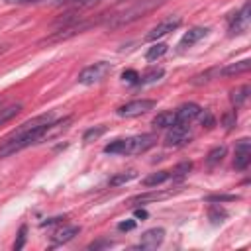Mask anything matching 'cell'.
Here are the masks:
<instances>
[{
  "label": "cell",
  "mask_w": 251,
  "mask_h": 251,
  "mask_svg": "<svg viewBox=\"0 0 251 251\" xmlns=\"http://www.w3.org/2000/svg\"><path fill=\"white\" fill-rule=\"evenodd\" d=\"M53 124V114H41L35 116L27 122H24L16 131H12L0 145V159L2 157H10L25 147H29L31 143H37L39 139L45 137V131L49 129V126Z\"/></svg>",
  "instance_id": "6da1fadb"
},
{
  "label": "cell",
  "mask_w": 251,
  "mask_h": 251,
  "mask_svg": "<svg viewBox=\"0 0 251 251\" xmlns=\"http://www.w3.org/2000/svg\"><path fill=\"white\" fill-rule=\"evenodd\" d=\"M155 143H157V137L153 133H141V135L124 137V139H116V141L108 143L104 147V153H110V155H137V153H145Z\"/></svg>",
  "instance_id": "7a4b0ae2"
},
{
  "label": "cell",
  "mask_w": 251,
  "mask_h": 251,
  "mask_svg": "<svg viewBox=\"0 0 251 251\" xmlns=\"http://www.w3.org/2000/svg\"><path fill=\"white\" fill-rule=\"evenodd\" d=\"M165 0H135L133 4H129L127 8L116 12L112 18H110V27H120V25H126V24H131L133 20L145 16L147 12L155 10L157 6H161Z\"/></svg>",
  "instance_id": "3957f363"
},
{
  "label": "cell",
  "mask_w": 251,
  "mask_h": 251,
  "mask_svg": "<svg viewBox=\"0 0 251 251\" xmlns=\"http://www.w3.org/2000/svg\"><path fill=\"white\" fill-rule=\"evenodd\" d=\"M110 73H112V65L106 63V61H98V63L88 65L86 69L80 71V75H78V82L84 84V86H90V84L102 82Z\"/></svg>",
  "instance_id": "277c9868"
},
{
  "label": "cell",
  "mask_w": 251,
  "mask_h": 251,
  "mask_svg": "<svg viewBox=\"0 0 251 251\" xmlns=\"http://www.w3.org/2000/svg\"><path fill=\"white\" fill-rule=\"evenodd\" d=\"M192 135L194 133L188 127V124H175L173 127H169V133L165 135V145L167 147H182V145L190 143Z\"/></svg>",
  "instance_id": "5b68a950"
},
{
  "label": "cell",
  "mask_w": 251,
  "mask_h": 251,
  "mask_svg": "<svg viewBox=\"0 0 251 251\" xmlns=\"http://www.w3.org/2000/svg\"><path fill=\"white\" fill-rule=\"evenodd\" d=\"M249 24H251V12H249V2H245L239 12L229 16V35L245 33Z\"/></svg>",
  "instance_id": "8992f818"
},
{
  "label": "cell",
  "mask_w": 251,
  "mask_h": 251,
  "mask_svg": "<svg viewBox=\"0 0 251 251\" xmlns=\"http://www.w3.org/2000/svg\"><path fill=\"white\" fill-rule=\"evenodd\" d=\"M153 108H155V100H147V98L131 100V102H127V104L118 108V116H122V118H135V116L147 114Z\"/></svg>",
  "instance_id": "52a82bcc"
},
{
  "label": "cell",
  "mask_w": 251,
  "mask_h": 251,
  "mask_svg": "<svg viewBox=\"0 0 251 251\" xmlns=\"http://www.w3.org/2000/svg\"><path fill=\"white\" fill-rule=\"evenodd\" d=\"M251 163V143L247 137L239 139L235 143V157H233V167L237 171H245Z\"/></svg>",
  "instance_id": "ba28073f"
},
{
  "label": "cell",
  "mask_w": 251,
  "mask_h": 251,
  "mask_svg": "<svg viewBox=\"0 0 251 251\" xmlns=\"http://www.w3.org/2000/svg\"><path fill=\"white\" fill-rule=\"evenodd\" d=\"M180 18L178 16H173V18H167V20H163L161 24H157L147 35H145V39L147 41H157L159 37H163V35H167L169 31H173V29H176L178 25H180Z\"/></svg>",
  "instance_id": "9c48e42d"
},
{
  "label": "cell",
  "mask_w": 251,
  "mask_h": 251,
  "mask_svg": "<svg viewBox=\"0 0 251 251\" xmlns=\"http://www.w3.org/2000/svg\"><path fill=\"white\" fill-rule=\"evenodd\" d=\"M165 239V229L163 227H151L147 231L141 233L139 239V247L141 249H157Z\"/></svg>",
  "instance_id": "30bf717a"
},
{
  "label": "cell",
  "mask_w": 251,
  "mask_h": 251,
  "mask_svg": "<svg viewBox=\"0 0 251 251\" xmlns=\"http://www.w3.org/2000/svg\"><path fill=\"white\" fill-rule=\"evenodd\" d=\"M202 108L194 102H188V104H182L178 110H175V116H176V124H190L194 122L198 116H200Z\"/></svg>",
  "instance_id": "8fae6325"
},
{
  "label": "cell",
  "mask_w": 251,
  "mask_h": 251,
  "mask_svg": "<svg viewBox=\"0 0 251 251\" xmlns=\"http://www.w3.org/2000/svg\"><path fill=\"white\" fill-rule=\"evenodd\" d=\"M208 31H210L208 27H200V25H198V27L188 29V31L182 35V39L178 41V49H180V51H184V49L192 47V45H194V43H198L202 37H206V35H208Z\"/></svg>",
  "instance_id": "7c38bea8"
},
{
  "label": "cell",
  "mask_w": 251,
  "mask_h": 251,
  "mask_svg": "<svg viewBox=\"0 0 251 251\" xmlns=\"http://www.w3.org/2000/svg\"><path fill=\"white\" fill-rule=\"evenodd\" d=\"M78 231H80V227H78V226H65V227L57 229V231L53 233V247H55V245H61V243H67V241H71L75 235H78Z\"/></svg>",
  "instance_id": "4fadbf2b"
},
{
  "label": "cell",
  "mask_w": 251,
  "mask_h": 251,
  "mask_svg": "<svg viewBox=\"0 0 251 251\" xmlns=\"http://www.w3.org/2000/svg\"><path fill=\"white\" fill-rule=\"evenodd\" d=\"M251 67V61L249 59H243V61H237V63H229L227 67L220 69V76H233V75H241V73H247Z\"/></svg>",
  "instance_id": "5bb4252c"
},
{
  "label": "cell",
  "mask_w": 251,
  "mask_h": 251,
  "mask_svg": "<svg viewBox=\"0 0 251 251\" xmlns=\"http://www.w3.org/2000/svg\"><path fill=\"white\" fill-rule=\"evenodd\" d=\"M175 124H176L175 112H161V114H157L153 118V127H157V129H169Z\"/></svg>",
  "instance_id": "9a60e30c"
},
{
  "label": "cell",
  "mask_w": 251,
  "mask_h": 251,
  "mask_svg": "<svg viewBox=\"0 0 251 251\" xmlns=\"http://www.w3.org/2000/svg\"><path fill=\"white\" fill-rule=\"evenodd\" d=\"M22 110L20 102H10V104H2L0 106V126H4L6 122H10L14 116H18Z\"/></svg>",
  "instance_id": "2e32d148"
},
{
  "label": "cell",
  "mask_w": 251,
  "mask_h": 251,
  "mask_svg": "<svg viewBox=\"0 0 251 251\" xmlns=\"http://www.w3.org/2000/svg\"><path fill=\"white\" fill-rule=\"evenodd\" d=\"M226 153H227L226 145H218V147H214V149L206 155V165H208V167H216V165H220V163L224 161Z\"/></svg>",
  "instance_id": "e0dca14e"
},
{
  "label": "cell",
  "mask_w": 251,
  "mask_h": 251,
  "mask_svg": "<svg viewBox=\"0 0 251 251\" xmlns=\"http://www.w3.org/2000/svg\"><path fill=\"white\" fill-rule=\"evenodd\" d=\"M212 78H220V67H214V69H208V71H204V73H200V75H196V76H192V84H206V82H210Z\"/></svg>",
  "instance_id": "ac0fdd59"
},
{
  "label": "cell",
  "mask_w": 251,
  "mask_h": 251,
  "mask_svg": "<svg viewBox=\"0 0 251 251\" xmlns=\"http://www.w3.org/2000/svg\"><path fill=\"white\" fill-rule=\"evenodd\" d=\"M249 92H251V88H249L247 84L235 88V90L231 92V104H233V106H241V104L249 98Z\"/></svg>",
  "instance_id": "d6986e66"
},
{
  "label": "cell",
  "mask_w": 251,
  "mask_h": 251,
  "mask_svg": "<svg viewBox=\"0 0 251 251\" xmlns=\"http://www.w3.org/2000/svg\"><path fill=\"white\" fill-rule=\"evenodd\" d=\"M163 75H165V71H163L161 67H151V69H147L143 75H139V82H155V80H159Z\"/></svg>",
  "instance_id": "ffe728a7"
},
{
  "label": "cell",
  "mask_w": 251,
  "mask_h": 251,
  "mask_svg": "<svg viewBox=\"0 0 251 251\" xmlns=\"http://www.w3.org/2000/svg\"><path fill=\"white\" fill-rule=\"evenodd\" d=\"M169 176H171V173H169V171H157V173L149 175V176L143 180V184H145V186H157V184L165 182Z\"/></svg>",
  "instance_id": "44dd1931"
},
{
  "label": "cell",
  "mask_w": 251,
  "mask_h": 251,
  "mask_svg": "<svg viewBox=\"0 0 251 251\" xmlns=\"http://www.w3.org/2000/svg\"><path fill=\"white\" fill-rule=\"evenodd\" d=\"M165 53H167V45H165V43H155L153 47H149V49H147L145 59H147V61H155V59L163 57Z\"/></svg>",
  "instance_id": "7402d4cb"
},
{
  "label": "cell",
  "mask_w": 251,
  "mask_h": 251,
  "mask_svg": "<svg viewBox=\"0 0 251 251\" xmlns=\"http://www.w3.org/2000/svg\"><path fill=\"white\" fill-rule=\"evenodd\" d=\"M133 176H135V171H124V173H120V175H116V176L110 178V186L124 184V182H127V180H131Z\"/></svg>",
  "instance_id": "603a6c76"
},
{
  "label": "cell",
  "mask_w": 251,
  "mask_h": 251,
  "mask_svg": "<svg viewBox=\"0 0 251 251\" xmlns=\"http://www.w3.org/2000/svg\"><path fill=\"white\" fill-rule=\"evenodd\" d=\"M190 169H192V163H190V161H184V163H180V165H176V167L173 169L171 176H175V178H182V176H186V175L190 173Z\"/></svg>",
  "instance_id": "cb8c5ba5"
},
{
  "label": "cell",
  "mask_w": 251,
  "mask_h": 251,
  "mask_svg": "<svg viewBox=\"0 0 251 251\" xmlns=\"http://www.w3.org/2000/svg\"><path fill=\"white\" fill-rule=\"evenodd\" d=\"M226 216H227V212H226L224 208H220V206H212L210 212H208V218L212 220V224H220V222H224Z\"/></svg>",
  "instance_id": "d4e9b609"
},
{
  "label": "cell",
  "mask_w": 251,
  "mask_h": 251,
  "mask_svg": "<svg viewBox=\"0 0 251 251\" xmlns=\"http://www.w3.org/2000/svg\"><path fill=\"white\" fill-rule=\"evenodd\" d=\"M106 131V127L104 126H98V127H90L88 131H84V135H82V139L88 143V141H94V139H98L102 133Z\"/></svg>",
  "instance_id": "484cf974"
},
{
  "label": "cell",
  "mask_w": 251,
  "mask_h": 251,
  "mask_svg": "<svg viewBox=\"0 0 251 251\" xmlns=\"http://www.w3.org/2000/svg\"><path fill=\"white\" fill-rule=\"evenodd\" d=\"M96 2H98V0H59V4H69V6H75V8H78V10L88 8V6L96 4Z\"/></svg>",
  "instance_id": "4316f807"
},
{
  "label": "cell",
  "mask_w": 251,
  "mask_h": 251,
  "mask_svg": "<svg viewBox=\"0 0 251 251\" xmlns=\"http://www.w3.org/2000/svg\"><path fill=\"white\" fill-rule=\"evenodd\" d=\"M237 200L235 194H210L206 196V202H233Z\"/></svg>",
  "instance_id": "83f0119b"
},
{
  "label": "cell",
  "mask_w": 251,
  "mask_h": 251,
  "mask_svg": "<svg viewBox=\"0 0 251 251\" xmlns=\"http://www.w3.org/2000/svg\"><path fill=\"white\" fill-rule=\"evenodd\" d=\"M235 122H237V114H235V110L226 112V114H224V118H222V124L226 126V129H231V127L235 126Z\"/></svg>",
  "instance_id": "f1b7e54d"
},
{
  "label": "cell",
  "mask_w": 251,
  "mask_h": 251,
  "mask_svg": "<svg viewBox=\"0 0 251 251\" xmlns=\"http://www.w3.org/2000/svg\"><path fill=\"white\" fill-rule=\"evenodd\" d=\"M25 231H27L25 226H22L20 231H18V239L14 241V251H20V249L25 245Z\"/></svg>",
  "instance_id": "f546056e"
},
{
  "label": "cell",
  "mask_w": 251,
  "mask_h": 251,
  "mask_svg": "<svg viewBox=\"0 0 251 251\" xmlns=\"http://www.w3.org/2000/svg\"><path fill=\"white\" fill-rule=\"evenodd\" d=\"M122 78H124V80H127L129 84H139V75H137L135 71H131V69H129V71H124Z\"/></svg>",
  "instance_id": "4dcf8cb0"
},
{
  "label": "cell",
  "mask_w": 251,
  "mask_h": 251,
  "mask_svg": "<svg viewBox=\"0 0 251 251\" xmlns=\"http://www.w3.org/2000/svg\"><path fill=\"white\" fill-rule=\"evenodd\" d=\"M198 118H200V122H202V126H206V127H212V126H214V116H212L210 112H206V110H202Z\"/></svg>",
  "instance_id": "1f68e13d"
},
{
  "label": "cell",
  "mask_w": 251,
  "mask_h": 251,
  "mask_svg": "<svg viewBox=\"0 0 251 251\" xmlns=\"http://www.w3.org/2000/svg\"><path fill=\"white\" fill-rule=\"evenodd\" d=\"M110 245H112V241H110V239H100V241L90 243V245H88V249H102V247H110Z\"/></svg>",
  "instance_id": "d6a6232c"
},
{
  "label": "cell",
  "mask_w": 251,
  "mask_h": 251,
  "mask_svg": "<svg viewBox=\"0 0 251 251\" xmlns=\"http://www.w3.org/2000/svg\"><path fill=\"white\" fill-rule=\"evenodd\" d=\"M133 227H135V222H133V220H129V222H122V224L118 226L120 231H129V229H133Z\"/></svg>",
  "instance_id": "836d02e7"
},
{
  "label": "cell",
  "mask_w": 251,
  "mask_h": 251,
  "mask_svg": "<svg viewBox=\"0 0 251 251\" xmlns=\"http://www.w3.org/2000/svg\"><path fill=\"white\" fill-rule=\"evenodd\" d=\"M135 216L137 218H147V212L145 210H135Z\"/></svg>",
  "instance_id": "e575fe53"
},
{
  "label": "cell",
  "mask_w": 251,
  "mask_h": 251,
  "mask_svg": "<svg viewBox=\"0 0 251 251\" xmlns=\"http://www.w3.org/2000/svg\"><path fill=\"white\" fill-rule=\"evenodd\" d=\"M22 2H39V0H22Z\"/></svg>",
  "instance_id": "d590c367"
},
{
  "label": "cell",
  "mask_w": 251,
  "mask_h": 251,
  "mask_svg": "<svg viewBox=\"0 0 251 251\" xmlns=\"http://www.w3.org/2000/svg\"><path fill=\"white\" fill-rule=\"evenodd\" d=\"M0 106H2V100H0Z\"/></svg>",
  "instance_id": "8d00e7d4"
},
{
  "label": "cell",
  "mask_w": 251,
  "mask_h": 251,
  "mask_svg": "<svg viewBox=\"0 0 251 251\" xmlns=\"http://www.w3.org/2000/svg\"><path fill=\"white\" fill-rule=\"evenodd\" d=\"M0 51H2V49H0Z\"/></svg>",
  "instance_id": "74e56055"
}]
</instances>
